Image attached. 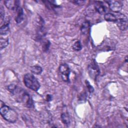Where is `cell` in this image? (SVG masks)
I'll list each match as a JSON object with an SVG mask.
<instances>
[{
    "mask_svg": "<svg viewBox=\"0 0 128 128\" xmlns=\"http://www.w3.org/2000/svg\"><path fill=\"white\" fill-rule=\"evenodd\" d=\"M72 48L74 50L76 51H80L82 48V46L80 40L76 41L72 45Z\"/></svg>",
    "mask_w": 128,
    "mask_h": 128,
    "instance_id": "18",
    "label": "cell"
},
{
    "mask_svg": "<svg viewBox=\"0 0 128 128\" xmlns=\"http://www.w3.org/2000/svg\"><path fill=\"white\" fill-rule=\"evenodd\" d=\"M42 42V48L44 52H47L50 45V42L48 40L46 39H44L42 40L41 41Z\"/></svg>",
    "mask_w": 128,
    "mask_h": 128,
    "instance_id": "15",
    "label": "cell"
},
{
    "mask_svg": "<svg viewBox=\"0 0 128 128\" xmlns=\"http://www.w3.org/2000/svg\"><path fill=\"white\" fill-rule=\"evenodd\" d=\"M104 18L105 20L108 22H116V16L114 14H113L110 13V12H108L104 14Z\"/></svg>",
    "mask_w": 128,
    "mask_h": 128,
    "instance_id": "13",
    "label": "cell"
},
{
    "mask_svg": "<svg viewBox=\"0 0 128 128\" xmlns=\"http://www.w3.org/2000/svg\"><path fill=\"white\" fill-rule=\"evenodd\" d=\"M30 71L32 73L36 74H40L42 72V68L38 65H35L34 66H32L30 68Z\"/></svg>",
    "mask_w": 128,
    "mask_h": 128,
    "instance_id": "16",
    "label": "cell"
},
{
    "mask_svg": "<svg viewBox=\"0 0 128 128\" xmlns=\"http://www.w3.org/2000/svg\"><path fill=\"white\" fill-rule=\"evenodd\" d=\"M61 120L63 124L66 126H68L70 124V118L69 116L66 112H63L61 114Z\"/></svg>",
    "mask_w": 128,
    "mask_h": 128,
    "instance_id": "14",
    "label": "cell"
},
{
    "mask_svg": "<svg viewBox=\"0 0 128 128\" xmlns=\"http://www.w3.org/2000/svg\"><path fill=\"white\" fill-rule=\"evenodd\" d=\"M90 22L88 20L84 22L82 24L80 27V31L83 34H86L88 32L90 28Z\"/></svg>",
    "mask_w": 128,
    "mask_h": 128,
    "instance_id": "12",
    "label": "cell"
},
{
    "mask_svg": "<svg viewBox=\"0 0 128 128\" xmlns=\"http://www.w3.org/2000/svg\"><path fill=\"white\" fill-rule=\"evenodd\" d=\"M59 71L62 80L66 82H68L70 74V69L68 66L66 64H61L59 66Z\"/></svg>",
    "mask_w": 128,
    "mask_h": 128,
    "instance_id": "6",
    "label": "cell"
},
{
    "mask_svg": "<svg viewBox=\"0 0 128 128\" xmlns=\"http://www.w3.org/2000/svg\"><path fill=\"white\" fill-rule=\"evenodd\" d=\"M88 72L90 77L96 80L100 73V70L96 60H92L88 66Z\"/></svg>",
    "mask_w": 128,
    "mask_h": 128,
    "instance_id": "4",
    "label": "cell"
},
{
    "mask_svg": "<svg viewBox=\"0 0 128 128\" xmlns=\"http://www.w3.org/2000/svg\"><path fill=\"white\" fill-rule=\"evenodd\" d=\"M94 8L96 12L100 14H106V7L102 2L96 1L94 4Z\"/></svg>",
    "mask_w": 128,
    "mask_h": 128,
    "instance_id": "9",
    "label": "cell"
},
{
    "mask_svg": "<svg viewBox=\"0 0 128 128\" xmlns=\"http://www.w3.org/2000/svg\"><path fill=\"white\" fill-rule=\"evenodd\" d=\"M16 12V16L15 18V21L17 24H20L24 20V11L23 9L21 7H19Z\"/></svg>",
    "mask_w": 128,
    "mask_h": 128,
    "instance_id": "11",
    "label": "cell"
},
{
    "mask_svg": "<svg viewBox=\"0 0 128 128\" xmlns=\"http://www.w3.org/2000/svg\"><path fill=\"white\" fill-rule=\"evenodd\" d=\"M6 89L12 94L18 102L22 103L26 106L29 108H32L34 106L32 98L22 88L14 84H10L6 87Z\"/></svg>",
    "mask_w": 128,
    "mask_h": 128,
    "instance_id": "1",
    "label": "cell"
},
{
    "mask_svg": "<svg viewBox=\"0 0 128 128\" xmlns=\"http://www.w3.org/2000/svg\"><path fill=\"white\" fill-rule=\"evenodd\" d=\"M0 16L1 22H2L4 17V10L2 6H0Z\"/></svg>",
    "mask_w": 128,
    "mask_h": 128,
    "instance_id": "19",
    "label": "cell"
},
{
    "mask_svg": "<svg viewBox=\"0 0 128 128\" xmlns=\"http://www.w3.org/2000/svg\"><path fill=\"white\" fill-rule=\"evenodd\" d=\"M10 19L6 18V20L4 22V24L0 26V34L1 35H6L10 32Z\"/></svg>",
    "mask_w": 128,
    "mask_h": 128,
    "instance_id": "10",
    "label": "cell"
},
{
    "mask_svg": "<svg viewBox=\"0 0 128 128\" xmlns=\"http://www.w3.org/2000/svg\"><path fill=\"white\" fill-rule=\"evenodd\" d=\"M106 2L108 4L110 9L113 12L118 13L122 9V4L118 0H108Z\"/></svg>",
    "mask_w": 128,
    "mask_h": 128,
    "instance_id": "7",
    "label": "cell"
},
{
    "mask_svg": "<svg viewBox=\"0 0 128 128\" xmlns=\"http://www.w3.org/2000/svg\"><path fill=\"white\" fill-rule=\"evenodd\" d=\"M116 22L118 28L124 31L128 28V21L127 17L124 14L121 13H117L116 15Z\"/></svg>",
    "mask_w": 128,
    "mask_h": 128,
    "instance_id": "5",
    "label": "cell"
},
{
    "mask_svg": "<svg viewBox=\"0 0 128 128\" xmlns=\"http://www.w3.org/2000/svg\"><path fill=\"white\" fill-rule=\"evenodd\" d=\"M4 4L10 10H16L20 6V1L14 0H6L4 1Z\"/></svg>",
    "mask_w": 128,
    "mask_h": 128,
    "instance_id": "8",
    "label": "cell"
},
{
    "mask_svg": "<svg viewBox=\"0 0 128 128\" xmlns=\"http://www.w3.org/2000/svg\"><path fill=\"white\" fill-rule=\"evenodd\" d=\"M0 113L2 117L6 121L11 122H15L18 118L17 112L12 108L4 104L1 106Z\"/></svg>",
    "mask_w": 128,
    "mask_h": 128,
    "instance_id": "2",
    "label": "cell"
},
{
    "mask_svg": "<svg viewBox=\"0 0 128 128\" xmlns=\"http://www.w3.org/2000/svg\"><path fill=\"white\" fill-rule=\"evenodd\" d=\"M71 2L76 4L82 5L85 2V1L84 0H73V1H71Z\"/></svg>",
    "mask_w": 128,
    "mask_h": 128,
    "instance_id": "21",
    "label": "cell"
},
{
    "mask_svg": "<svg viewBox=\"0 0 128 128\" xmlns=\"http://www.w3.org/2000/svg\"><path fill=\"white\" fill-rule=\"evenodd\" d=\"M24 82L30 89L37 92L40 88V84L36 78L32 74L28 73L24 76Z\"/></svg>",
    "mask_w": 128,
    "mask_h": 128,
    "instance_id": "3",
    "label": "cell"
},
{
    "mask_svg": "<svg viewBox=\"0 0 128 128\" xmlns=\"http://www.w3.org/2000/svg\"><path fill=\"white\" fill-rule=\"evenodd\" d=\"M52 96H50V94L46 95V100L47 101H48V102L50 101V100H52Z\"/></svg>",
    "mask_w": 128,
    "mask_h": 128,
    "instance_id": "22",
    "label": "cell"
},
{
    "mask_svg": "<svg viewBox=\"0 0 128 128\" xmlns=\"http://www.w3.org/2000/svg\"><path fill=\"white\" fill-rule=\"evenodd\" d=\"M0 50H2V49L6 48L8 44V38H0Z\"/></svg>",
    "mask_w": 128,
    "mask_h": 128,
    "instance_id": "17",
    "label": "cell"
},
{
    "mask_svg": "<svg viewBox=\"0 0 128 128\" xmlns=\"http://www.w3.org/2000/svg\"><path fill=\"white\" fill-rule=\"evenodd\" d=\"M86 87L88 88V91L90 92V93H92L94 92V88L93 87L90 85V82L87 81V80H86Z\"/></svg>",
    "mask_w": 128,
    "mask_h": 128,
    "instance_id": "20",
    "label": "cell"
}]
</instances>
